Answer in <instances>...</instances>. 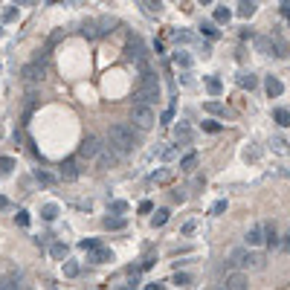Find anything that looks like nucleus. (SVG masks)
I'll return each instance as SVG.
<instances>
[{
  "mask_svg": "<svg viewBox=\"0 0 290 290\" xmlns=\"http://www.w3.org/2000/svg\"><path fill=\"white\" fill-rule=\"evenodd\" d=\"M107 142L116 154H128L131 148L136 145V136H133V128L125 125V122H113L110 131H107Z\"/></svg>",
  "mask_w": 290,
  "mask_h": 290,
  "instance_id": "1",
  "label": "nucleus"
},
{
  "mask_svg": "<svg viewBox=\"0 0 290 290\" xmlns=\"http://www.w3.org/2000/svg\"><path fill=\"white\" fill-rule=\"evenodd\" d=\"M131 122L136 125L139 131H148L154 122H157V113H154V107L151 105H133V110H131Z\"/></svg>",
  "mask_w": 290,
  "mask_h": 290,
  "instance_id": "2",
  "label": "nucleus"
},
{
  "mask_svg": "<svg viewBox=\"0 0 290 290\" xmlns=\"http://www.w3.org/2000/svg\"><path fill=\"white\" fill-rule=\"evenodd\" d=\"M125 55H128L133 64H139V61H145V44H142V38L139 35H131L128 38V47H125Z\"/></svg>",
  "mask_w": 290,
  "mask_h": 290,
  "instance_id": "3",
  "label": "nucleus"
},
{
  "mask_svg": "<svg viewBox=\"0 0 290 290\" xmlns=\"http://www.w3.org/2000/svg\"><path fill=\"white\" fill-rule=\"evenodd\" d=\"M79 154H81V157H87V160H96L99 154H102V145H99V136H96V133H87V136L81 139Z\"/></svg>",
  "mask_w": 290,
  "mask_h": 290,
  "instance_id": "4",
  "label": "nucleus"
},
{
  "mask_svg": "<svg viewBox=\"0 0 290 290\" xmlns=\"http://www.w3.org/2000/svg\"><path fill=\"white\" fill-rule=\"evenodd\" d=\"M116 160H119V154H116V151H113L110 145H105V148H102V154L96 157V168H102V171H107L110 165H116Z\"/></svg>",
  "mask_w": 290,
  "mask_h": 290,
  "instance_id": "5",
  "label": "nucleus"
},
{
  "mask_svg": "<svg viewBox=\"0 0 290 290\" xmlns=\"http://www.w3.org/2000/svg\"><path fill=\"white\" fill-rule=\"evenodd\" d=\"M224 290H250V282H247V276L244 273H229L226 276V282H224Z\"/></svg>",
  "mask_w": 290,
  "mask_h": 290,
  "instance_id": "6",
  "label": "nucleus"
},
{
  "mask_svg": "<svg viewBox=\"0 0 290 290\" xmlns=\"http://www.w3.org/2000/svg\"><path fill=\"white\" fill-rule=\"evenodd\" d=\"M133 96L139 99V105H151L154 99H160V87H142V84H139Z\"/></svg>",
  "mask_w": 290,
  "mask_h": 290,
  "instance_id": "7",
  "label": "nucleus"
},
{
  "mask_svg": "<svg viewBox=\"0 0 290 290\" xmlns=\"http://www.w3.org/2000/svg\"><path fill=\"white\" fill-rule=\"evenodd\" d=\"M44 73H47V70H44L41 61H32V64L24 67V79H26V81H41V79H44Z\"/></svg>",
  "mask_w": 290,
  "mask_h": 290,
  "instance_id": "8",
  "label": "nucleus"
},
{
  "mask_svg": "<svg viewBox=\"0 0 290 290\" xmlns=\"http://www.w3.org/2000/svg\"><path fill=\"white\" fill-rule=\"evenodd\" d=\"M264 87H267V96H270V99H273V96H282V93H285V84H282L276 76H270Z\"/></svg>",
  "mask_w": 290,
  "mask_h": 290,
  "instance_id": "9",
  "label": "nucleus"
},
{
  "mask_svg": "<svg viewBox=\"0 0 290 290\" xmlns=\"http://www.w3.org/2000/svg\"><path fill=\"white\" fill-rule=\"evenodd\" d=\"M247 244L250 247H258V244H264V226H253L250 232H247Z\"/></svg>",
  "mask_w": 290,
  "mask_h": 290,
  "instance_id": "10",
  "label": "nucleus"
},
{
  "mask_svg": "<svg viewBox=\"0 0 290 290\" xmlns=\"http://www.w3.org/2000/svg\"><path fill=\"white\" fill-rule=\"evenodd\" d=\"M244 267H247V270H261V267H264V256H261V253H247Z\"/></svg>",
  "mask_w": 290,
  "mask_h": 290,
  "instance_id": "11",
  "label": "nucleus"
},
{
  "mask_svg": "<svg viewBox=\"0 0 290 290\" xmlns=\"http://www.w3.org/2000/svg\"><path fill=\"white\" fill-rule=\"evenodd\" d=\"M244 258H247V250H244V247H235V250L229 253V261H226V264H229V267H244Z\"/></svg>",
  "mask_w": 290,
  "mask_h": 290,
  "instance_id": "12",
  "label": "nucleus"
},
{
  "mask_svg": "<svg viewBox=\"0 0 290 290\" xmlns=\"http://www.w3.org/2000/svg\"><path fill=\"white\" fill-rule=\"evenodd\" d=\"M256 6H258V3H253V0L238 3V18H253V15H256Z\"/></svg>",
  "mask_w": 290,
  "mask_h": 290,
  "instance_id": "13",
  "label": "nucleus"
},
{
  "mask_svg": "<svg viewBox=\"0 0 290 290\" xmlns=\"http://www.w3.org/2000/svg\"><path fill=\"white\" fill-rule=\"evenodd\" d=\"M61 177H64V180H76V177H79V168H76V160H67L64 165H61Z\"/></svg>",
  "mask_w": 290,
  "mask_h": 290,
  "instance_id": "14",
  "label": "nucleus"
},
{
  "mask_svg": "<svg viewBox=\"0 0 290 290\" xmlns=\"http://www.w3.org/2000/svg\"><path fill=\"white\" fill-rule=\"evenodd\" d=\"M90 261H96V264H105V261H113V253H110V250H105V247H99V250H93Z\"/></svg>",
  "mask_w": 290,
  "mask_h": 290,
  "instance_id": "15",
  "label": "nucleus"
},
{
  "mask_svg": "<svg viewBox=\"0 0 290 290\" xmlns=\"http://www.w3.org/2000/svg\"><path fill=\"white\" fill-rule=\"evenodd\" d=\"M238 84H241L244 90H253V87L258 84V79L253 76V73H241V76H238Z\"/></svg>",
  "mask_w": 290,
  "mask_h": 290,
  "instance_id": "16",
  "label": "nucleus"
},
{
  "mask_svg": "<svg viewBox=\"0 0 290 290\" xmlns=\"http://www.w3.org/2000/svg\"><path fill=\"white\" fill-rule=\"evenodd\" d=\"M273 119H276L282 128H288V125H290V110H285V107H276V110H273Z\"/></svg>",
  "mask_w": 290,
  "mask_h": 290,
  "instance_id": "17",
  "label": "nucleus"
},
{
  "mask_svg": "<svg viewBox=\"0 0 290 290\" xmlns=\"http://www.w3.org/2000/svg\"><path fill=\"white\" fill-rule=\"evenodd\" d=\"M264 241H267V247H279L282 244L279 235H276V226H264Z\"/></svg>",
  "mask_w": 290,
  "mask_h": 290,
  "instance_id": "18",
  "label": "nucleus"
},
{
  "mask_svg": "<svg viewBox=\"0 0 290 290\" xmlns=\"http://www.w3.org/2000/svg\"><path fill=\"white\" fill-rule=\"evenodd\" d=\"M174 136H177L180 142H189V139H192V128H189L186 122H180V125L174 128Z\"/></svg>",
  "mask_w": 290,
  "mask_h": 290,
  "instance_id": "19",
  "label": "nucleus"
},
{
  "mask_svg": "<svg viewBox=\"0 0 290 290\" xmlns=\"http://www.w3.org/2000/svg\"><path fill=\"white\" fill-rule=\"evenodd\" d=\"M256 47L261 53H276V41L273 38H256Z\"/></svg>",
  "mask_w": 290,
  "mask_h": 290,
  "instance_id": "20",
  "label": "nucleus"
},
{
  "mask_svg": "<svg viewBox=\"0 0 290 290\" xmlns=\"http://www.w3.org/2000/svg\"><path fill=\"white\" fill-rule=\"evenodd\" d=\"M41 215H44V221H55V218H58V206H55V203H44Z\"/></svg>",
  "mask_w": 290,
  "mask_h": 290,
  "instance_id": "21",
  "label": "nucleus"
},
{
  "mask_svg": "<svg viewBox=\"0 0 290 290\" xmlns=\"http://www.w3.org/2000/svg\"><path fill=\"white\" fill-rule=\"evenodd\" d=\"M194 165H197V154H186V157H183V160H180V171H192Z\"/></svg>",
  "mask_w": 290,
  "mask_h": 290,
  "instance_id": "22",
  "label": "nucleus"
},
{
  "mask_svg": "<svg viewBox=\"0 0 290 290\" xmlns=\"http://www.w3.org/2000/svg\"><path fill=\"white\" fill-rule=\"evenodd\" d=\"M206 90H209L212 96H221V90H224V81H221V79H209V81H206Z\"/></svg>",
  "mask_w": 290,
  "mask_h": 290,
  "instance_id": "23",
  "label": "nucleus"
},
{
  "mask_svg": "<svg viewBox=\"0 0 290 290\" xmlns=\"http://www.w3.org/2000/svg\"><path fill=\"white\" fill-rule=\"evenodd\" d=\"M139 6H142L145 15H160V9H162V3H154V0H145V3H139Z\"/></svg>",
  "mask_w": 290,
  "mask_h": 290,
  "instance_id": "24",
  "label": "nucleus"
},
{
  "mask_svg": "<svg viewBox=\"0 0 290 290\" xmlns=\"http://www.w3.org/2000/svg\"><path fill=\"white\" fill-rule=\"evenodd\" d=\"M229 18H232V12H229L226 6H218V9H215V21H218V24H229Z\"/></svg>",
  "mask_w": 290,
  "mask_h": 290,
  "instance_id": "25",
  "label": "nucleus"
},
{
  "mask_svg": "<svg viewBox=\"0 0 290 290\" xmlns=\"http://www.w3.org/2000/svg\"><path fill=\"white\" fill-rule=\"evenodd\" d=\"M105 229H125V218H105Z\"/></svg>",
  "mask_w": 290,
  "mask_h": 290,
  "instance_id": "26",
  "label": "nucleus"
},
{
  "mask_svg": "<svg viewBox=\"0 0 290 290\" xmlns=\"http://www.w3.org/2000/svg\"><path fill=\"white\" fill-rule=\"evenodd\" d=\"M168 215H171L168 209H157V215L151 218V224H154V226H162V224H165V221H168Z\"/></svg>",
  "mask_w": 290,
  "mask_h": 290,
  "instance_id": "27",
  "label": "nucleus"
},
{
  "mask_svg": "<svg viewBox=\"0 0 290 290\" xmlns=\"http://www.w3.org/2000/svg\"><path fill=\"white\" fill-rule=\"evenodd\" d=\"M174 64H177V67H192V58H189L186 53H180V50H177V53H174Z\"/></svg>",
  "mask_w": 290,
  "mask_h": 290,
  "instance_id": "28",
  "label": "nucleus"
},
{
  "mask_svg": "<svg viewBox=\"0 0 290 290\" xmlns=\"http://www.w3.org/2000/svg\"><path fill=\"white\" fill-rule=\"evenodd\" d=\"M50 253H53V258H58V261H61V258H67V244H53V250H50Z\"/></svg>",
  "mask_w": 290,
  "mask_h": 290,
  "instance_id": "29",
  "label": "nucleus"
},
{
  "mask_svg": "<svg viewBox=\"0 0 290 290\" xmlns=\"http://www.w3.org/2000/svg\"><path fill=\"white\" fill-rule=\"evenodd\" d=\"M171 177H174L171 171H154V174H151V180H154V183H168Z\"/></svg>",
  "mask_w": 290,
  "mask_h": 290,
  "instance_id": "30",
  "label": "nucleus"
},
{
  "mask_svg": "<svg viewBox=\"0 0 290 290\" xmlns=\"http://www.w3.org/2000/svg\"><path fill=\"white\" fill-rule=\"evenodd\" d=\"M171 38H174V41H183V44H192L194 41L192 32H171Z\"/></svg>",
  "mask_w": 290,
  "mask_h": 290,
  "instance_id": "31",
  "label": "nucleus"
},
{
  "mask_svg": "<svg viewBox=\"0 0 290 290\" xmlns=\"http://www.w3.org/2000/svg\"><path fill=\"white\" fill-rule=\"evenodd\" d=\"M64 276H70V279H73V276H79V264H76V261H67V264H64Z\"/></svg>",
  "mask_w": 290,
  "mask_h": 290,
  "instance_id": "32",
  "label": "nucleus"
},
{
  "mask_svg": "<svg viewBox=\"0 0 290 290\" xmlns=\"http://www.w3.org/2000/svg\"><path fill=\"white\" fill-rule=\"evenodd\" d=\"M203 107H206L209 113H224V105H221V102H206Z\"/></svg>",
  "mask_w": 290,
  "mask_h": 290,
  "instance_id": "33",
  "label": "nucleus"
},
{
  "mask_svg": "<svg viewBox=\"0 0 290 290\" xmlns=\"http://www.w3.org/2000/svg\"><path fill=\"white\" fill-rule=\"evenodd\" d=\"M203 131H209V133H221L224 125H221V122H203Z\"/></svg>",
  "mask_w": 290,
  "mask_h": 290,
  "instance_id": "34",
  "label": "nucleus"
},
{
  "mask_svg": "<svg viewBox=\"0 0 290 290\" xmlns=\"http://www.w3.org/2000/svg\"><path fill=\"white\" fill-rule=\"evenodd\" d=\"M15 168V160L12 157H0V171H12Z\"/></svg>",
  "mask_w": 290,
  "mask_h": 290,
  "instance_id": "35",
  "label": "nucleus"
},
{
  "mask_svg": "<svg viewBox=\"0 0 290 290\" xmlns=\"http://www.w3.org/2000/svg\"><path fill=\"white\" fill-rule=\"evenodd\" d=\"M35 177H38V180H41L44 186H50V183H53V174H47V171H41V168L35 171Z\"/></svg>",
  "mask_w": 290,
  "mask_h": 290,
  "instance_id": "36",
  "label": "nucleus"
},
{
  "mask_svg": "<svg viewBox=\"0 0 290 290\" xmlns=\"http://www.w3.org/2000/svg\"><path fill=\"white\" fill-rule=\"evenodd\" d=\"M110 209H113V212H128V203H125V200H113Z\"/></svg>",
  "mask_w": 290,
  "mask_h": 290,
  "instance_id": "37",
  "label": "nucleus"
},
{
  "mask_svg": "<svg viewBox=\"0 0 290 290\" xmlns=\"http://www.w3.org/2000/svg\"><path fill=\"white\" fill-rule=\"evenodd\" d=\"M171 282L183 288V285H189V276H186V273H174V279H171Z\"/></svg>",
  "mask_w": 290,
  "mask_h": 290,
  "instance_id": "38",
  "label": "nucleus"
},
{
  "mask_svg": "<svg viewBox=\"0 0 290 290\" xmlns=\"http://www.w3.org/2000/svg\"><path fill=\"white\" fill-rule=\"evenodd\" d=\"M15 221H18L21 226H26V224H29V212H24V209H21V212L15 215Z\"/></svg>",
  "mask_w": 290,
  "mask_h": 290,
  "instance_id": "39",
  "label": "nucleus"
},
{
  "mask_svg": "<svg viewBox=\"0 0 290 290\" xmlns=\"http://www.w3.org/2000/svg\"><path fill=\"white\" fill-rule=\"evenodd\" d=\"M79 247H81V250H90V253H93V250H99V241H87V238H84V241H81Z\"/></svg>",
  "mask_w": 290,
  "mask_h": 290,
  "instance_id": "40",
  "label": "nucleus"
},
{
  "mask_svg": "<svg viewBox=\"0 0 290 290\" xmlns=\"http://www.w3.org/2000/svg\"><path fill=\"white\" fill-rule=\"evenodd\" d=\"M212 212H215V215H224L226 212V200H218V203L212 206Z\"/></svg>",
  "mask_w": 290,
  "mask_h": 290,
  "instance_id": "41",
  "label": "nucleus"
},
{
  "mask_svg": "<svg viewBox=\"0 0 290 290\" xmlns=\"http://www.w3.org/2000/svg\"><path fill=\"white\" fill-rule=\"evenodd\" d=\"M200 29H203V32L209 35V38H215V35H218V29H215V26H212V24H203V26H200Z\"/></svg>",
  "mask_w": 290,
  "mask_h": 290,
  "instance_id": "42",
  "label": "nucleus"
},
{
  "mask_svg": "<svg viewBox=\"0 0 290 290\" xmlns=\"http://www.w3.org/2000/svg\"><path fill=\"white\" fill-rule=\"evenodd\" d=\"M139 212H154V203H151V200H142V203H139Z\"/></svg>",
  "mask_w": 290,
  "mask_h": 290,
  "instance_id": "43",
  "label": "nucleus"
},
{
  "mask_svg": "<svg viewBox=\"0 0 290 290\" xmlns=\"http://www.w3.org/2000/svg\"><path fill=\"white\" fill-rule=\"evenodd\" d=\"M145 290H165V288H162L160 282H151V285H145Z\"/></svg>",
  "mask_w": 290,
  "mask_h": 290,
  "instance_id": "44",
  "label": "nucleus"
},
{
  "mask_svg": "<svg viewBox=\"0 0 290 290\" xmlns=\"http://www.w3.org/2000/svg\"><path fill=\"white\" fill-rule=\"evenodd\" d=\"M183 232L189 235V232H194V221H189V224H183Z\"/></svg>",
  "mask_w": 290,
  "mask_h": 290,
  "instance_id": "45",
  "label": "nucleus"
},
{
  "mask_svg": "<svg viewBox=\"0 0 290 290\" xmlns=\"http://www.w3.org/2000/svg\"><path fill=\"white\" fill-rule=\"evenodd\" d=\"M282 15H288V21H290V3H282Z\"/></svg>",
  "mask_w": 290,
  "mask_h": 290,
  "instance_id": "46",
  "label": "nucleus"
},
{
  "mask_svg": "<svg viewBox=\"0 0 290 290\" xmlns=\"http://www.w3.org/2000/svg\"><path fill=\"white\" fill-rule=\"evenodd\" d=\"M0 290H21V288H15V285H0Z\"/></svg>",
  "mask_w": 290,
  "mask_h": 290,
  "instance_id": "47",
  "label": "nucleus"
},
{
  "mask_svg": "<svg viewBox=\"0 0 290 290\" xmlns=\"http://www.w3.org/2000/svg\"><path fill=\"white\" fill-rule=\"evenodd\" d=\"M285 247H288V250H290V235H288V238H285Z\"/></svg>",
  "mask_w": 290,
  "mask_h": 290,
  "instance_id": "48",
  "label": "nucleus"
}]
</instances>
